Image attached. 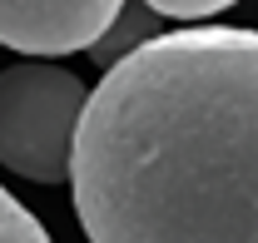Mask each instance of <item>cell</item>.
<instances>
[{
    "instance_id": "cell-5",
    "label": "cell",
    "mask_w": 258,
    "mask_h": 243,
    "mask_svg": "<svg viewBox=\"0 0 258 243\" xmlns=\"http://www.w3.org/2000/svg\"><path fill=\"white\" fill-rule=\"evenodd\" d=\"M144 5L164 20H209V15L228 10L233 0H144Z\"/></svg>"
},
{
    "instance_id": "cell-3",
    "label": "cell",
    "mask_w": 258,
    "mask_h": 243,
    "mask_svg": "<svg viewBox=\"0 0 258 243\" xmlns=\"http://www.w3.org/2000/svg\"><path fill=\"white\" fill-rule=\"evenodd\" d=\"M124 0H0V45L20 55L95 50L114 30Z\"/></svg>"
},
{
    "instance_id": "cell-4",
    "label": "cell",
    "mask_w": 258,
    "mask_h": 243,
    "mask_svg": "<svg viewBox=\"0 0 258 243\" xmlns=\"http://www.w3.org/2000/svg\"><path fill=\"white\" fill-rule=\"evenodd\" d=\"M0 243H55V238L45 233V223H40L15 194L0 189Z\"/></svg>"
},
{
    "instance_id": "cell-1",
    "label": "cell",
    "mask_w": 258,
    "mask_h": 243,
    "mask_svg": "<svg viewBox=\"0 0 258 243\" xmlns=\"http://www.w3.org/2000/svg\"><path fill=\"white\" fill-rule=\"evenodd\" d=\"M70 189L90 243H258V30L119 55L90 90Z\"/></svg>"
},
{
    "instance_id": "cell-2",
    "label": "cell",
    "mask_w": 258,
    "mask_h": 243,
    "mask_svg": "<svg viewBox=\"0 0 258 243\" xmlns=\"http://www.w3.org/2000/svg\"><path fill=\"white\" fill-rule=\"evenodd\" d=\"M90 90L60 65L25 60L0 75V164L30 184H64Z\"/></svg>"
}]
</instances>
